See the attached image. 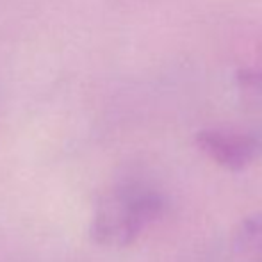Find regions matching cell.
<instances>
[{
	"label": "cell",
	"instance_id": "4",
	"mask_svg": "<svg viewBox=\"0 0 262 262\" xmlns=\"http://www.w3.org/2000/svg\"><path fill=\"white\" fill-rule=\"evenodd\" d=\"M237 79L243 86L248 88H262V66L255 68H245L237 73Z\"/></svg>",
	"mask_w": 262,
	"mask_h": 262
},
{
	"label": "cell",
	"instance_id": "3",
	"mask_svg": "<svg viewBox=\"0 0 262 262\" xmlns=\"http://www.w3.org/2000/svg\"><path fill=\"white\" fill-rule=\"evenodd\" d=\"M241 243L262 255V220H250L241 232Z\"/></svg>",
	"mask_w": 262,
	"mask_h": 262
},
{
	"label": "cell",
	"instance_id": "2",
	"mask_svg": "<svg viewBox=\"0 0 262 262\" xmlns=\"http://www.w3.org/2000/svg\"><path fill=\"white\" fill-rule=\"evenodd\" d=\"M196 145L202 152L228 169H243L262 154L260 139L241 132L214 128L202 130L196 134Z\"/></svg>",
	"mask_w": 262,
	"mask_h": 262
},
{
	"label": "cell",
	"instance_id": "1",
	"mask_svg": "<svg viewBox=\"0 0 262 262\" xmlns=\"http://www.w3.org/2000/svg\"><path fill=\"white\" fill-rule=\"evenodd\" d=\"M162 210L164 200L152 187L139 182L120 184L95 205L90 225L91 237L102 246H128Z\"/></svg>",
	"mask_w": 262,
	"mask_h": 262
}]
</instances>
